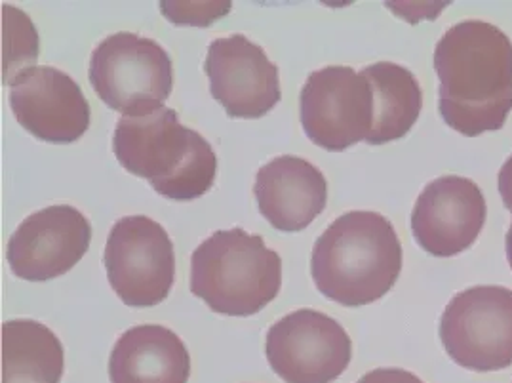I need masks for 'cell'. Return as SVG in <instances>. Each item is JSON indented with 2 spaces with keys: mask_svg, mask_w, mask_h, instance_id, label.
Listing matches in <instances>:
<instances>
[{
  "mask_svg": "<svg viewBox=\"0 0 512 383\" xmlns=\"http://www.w3.org/2000/svg\"><path fill=\"white\" fill-rule=\"evenodd\" d=\"M191 357L178 334L139 324L120 336L109 357L111 383H187Z\"/></svg>",
  "mask_w": 512,
  "mask_h": 383,
  "instance_id": "cell-15",
  "label": "cell"
},
{
  "mask_svg": "<svg viewBox=\"0 0 512 383\" xmlns=\"http://www.w3.org/2000/svg\"><path fill=\"white\" fill-rule=\"evenodd\" d=\"M40 39L31 18L12 4H2V82L12 81L25 69L35 67Z\"/></svg>",
  "mask_w": 512,
  "mask_h": 383,
  "instance_id": "cell-18",
  "label": "cell"
},
{
  "mask_svg": "<svg viewBox=\"0 0 512 383\" xmlns=\"http://www.w3.org/2000/svg\"><path fill=\"white\" fill-rule=\"evenodd\" d=\"M356 383H425L404 368H375Z\"/></svg>",
  "mask_w": 512,
  "mask_h": 383,
  "instance_id": "cell-20",
  "label": "cell"
},
{
  "mask_svg": "<svg viewBox=\"0 0 512 383\" xmlns=\"http://www.w3.org/2000/svg\"><path fill=\"white\" fill-rule=\"evenodd\" d=\"M120 166L172 201H195L216 182L217 157L208 140L162 107L145 117H122L113 134Z\"/></svg>",
  "mask_w": 512,
  "mask_h": 383,
  "instance_id": "cell-3",
  "label": "cell"
},
{
  "mask_svg": "<svg viewBox=\"0 0 512 383\" xmlns=\"http://www.w3.org/2000/svg\"><path fill=\"white\" fill-rule=\"evenodd\" d=\"M2 336V383H60L65 351L46 324L31 319L6 321Z\"/></svg>",
  "mask_w": 512,
  "mask_h": 383,
  "instance_id": "cell-16",
  "label": "cell"
},
{
  "mask_svg": "<svg viewBox=\"0 0 512 383\" xmlns=\"http://www.w3.org/2000/svg\"><path fill=\"white\" fill-rule=\"evenodd\" d=\"M440 115L463 136L501 130L512 111V41L497 25L467 20L434 48Z\"/></svg>",
  "mask_w": 512,
  "mask_h": 383,
  "instance_id": "cell-1",
  "label": "cell"
},
{
  "mask_svg": "<svg viewBox=\"0 0 512 383\" xmlns=\"http://www.w3.org/2000/svg\"><path fill=\"white\" fill-rule=\"evenodd\" d=\"M254 193L267 222L278 231L299 233L326 208L328 182L315 164L280 155L257 170Z\"/></svg>",
  "mask_w": 512,
  "mask_h": 383,
  "instance_id": "cell-14",
  "label": "cell"
},
{
  "mask_svg": "<svg viewBox=\"0 0 512 383\" xmlns=\"http://www.w3.org/2000/svg\"><path fill=\"white\" fill-rule=\"evenodd\" d=\"M10 107L42 142L71 143L90 126V103L71 75L50 65L25 69L10 84Z\"/></svg>",
  "mask_w": 512,
  "mask_h": 383,
  "instance_id": "cell-13",
  "label": "cell"
},
{
  "mask_svg": "<svg viewBox=\"0 0 512 383\" xmlns=\"http://www.w3.org/2000/svg\"><path fill=\"white\" fill-rule=\"evenodd\" d=\"M204 73L212 96L233 119L265 117L282 98L276 63L242 33L208 46Z\"/></svg>",
  "mask_w": 512,
  "mask_h": 383,
  "instance_id": "cell-11",
  "label": "cell"
},
{
  "mask_svg": "<svg viewBox=\"0 0 512 383\" xmlns=\"http://www.w3.org/2000/svg\"><path fill=\"white\" fill-rule=\"evenodd\" d=\"M282 260L263 237L221 229L200 242L191 258V292L214 313L252 317L275 300Z\"/></svg>",
  "mask_w": 512,
  "mask_h": 383,
  "instance_id": "cell-4",
  "label": "cell"
},
{
  "mask_svg": "<svg viewBox=\"0 0 512 383\" xmlns=\"http://www.w3.org/2000/svg\"><path fill=\"white\" fill-rule=\"evenodd\" d=\"M88 77L99 100L122 117H145L170 98L174 65L157 41L120 31L94 48Z\"/></svg>",
  "mask_w": 512,
  "mask_h": 383,
  "instance_id": "cell-5",
  "label": "cell"
},
{
  "mask_svg": "<svg viewBox=\"0 0 512 383\" xmlns=\"http://www.w3.org/2000/svg\"><path fill=\"white\" fill-rule=\"evenodd\" d=\"M488 216L482 189L463 176H442L425 185L412 212V233L425 252L452 258L471 248Z\"/></svg>",
  "mask_w": 512,
  "mask_h": 383,
  "instance_id": "cell-12",
  "label": "cell"
},
{
  "mask_svg": "<svg viewBox=\"0 0 512 383\" xmlns=\"http://www.w3.org/2000/svg\"><path fill=\"white\" fill-rule=\"evenodd\" d=\"M92 242L88 218L69 204L42 208L27 216L8 241V263L16 277L31 283L69 273Z\"/></svg>",
  "mask_w": 512,
  "mask_h": 383,
  "instance_id": "cell-10",
  "label": "cell"
},
{
  "mask_svg": "<svg viewBox=\"0 0 512 383\" xmlns=\"http://www.w3.org/2000/svg\"><path fill=\"white\" fill-rule=\"evenodd\" d=\"M160 12L178 25L206 27L231 12V2H160Z\"/></svg>",
  "mask_w": 512,
  "mask_h": 383,
  "instance_id": "cell-19",
  "label": "cell"
},
{
  "mask_svg": "<svg viewBox=\"0 0 512 383\" xmlns=\"http://www.w3.org/2000/svg\"><path fill=\"white\" fill-rule=\"evenodd\" d=\"M499 193L505 208L512 212V155L499 170Z\"/></svg>",
  "mask_w": 512,
  "mask_h": 383,
  "instance_id": "cell-21",
  "label": "cell"
},
{
  "mask_svg": "<svg viewBox=\"0 0 512 383\" xmlns=\"http://www.w3.org/2000/svg\"><path fill=\"white\" fill-rule=\"evenodd\" d=\"M103 262L111 288L130 307L164 302L176 277L172 239L147 216H126L111 227Z\"/></svg>",
  "mask_w": 512,
  "mask_h": 383,
  "instance_id": "cell-7",
  "label": "cell"
},
{
  "mask_svg": "<svg viewBox=\"0 0 512 383\" xmlns=\"http://www.w3.org/2000/svg\"><path fill=\"white\" fill-rule=\"evenodd\" d=\"M305 134L326 151H345L366 142L374 124L372 84L349 65L313 71L299 94Z\"/></svg>",
  "mask_w": 512,
  "mask_h": 383,
  "instance_id": "cell-8",
  "label": "cell"
},
{
  "mask_svg": "<svg viewBox=\"0 0 512 383\" xmlns=\"http://www.w3.org/2000/svg\"><path fill=\"white\" fill-rule=\"evenodd\" d=\"M265 355L284 383H332L351 364L353 340L330 315L299 309L269 328Z\"/></svg>",
  "mask_w": 512,
  "mask_h": 383,
  "instance_id": "cell-9",
  "label": "cell"
},
{
  "mask_svg": "<svg viewBox=\"0 0 512 383\" xmlns=\"http://www.w3.org/2000/svg\"><path fill=\"white\" fill-rule=\"evenodd\" d=\"M507 260H509V265H511L512 269V222L511 227H509V233H507Z\"/></svg>",
  "mask_w": 512,
  "mask_h": 383,
  "instance_id": "cell-22",
  "label": "cell"
},
{
  "mask_svg": "<svg viewBox=\"0 0 512 383\" xmlns=\"http://www.w3.org/2000/svg\"><path fill=\"white\" fill-rule=\"evenodd\" d=\"M440 340L453 363L473 372L505 370L512 364V290L473 286L446 305Z\"/></svg>",
  "mask_w": 512,
  "mask_h": 383,
  "instance_id": "cell-6",
  "label": "cell"
},
{
  "mask_svg": "<svg viewBox=\"0 0 512 383\" xmlns=\"http://www.w3.org/2000/svg\"><path fill=\"white\" fill-rule=\"evenodd\" d=\"M374 92V124L366 142H396L414 126L423 107V92L414 73L393 61H377L362 69Z\"/></svg>",
  "mask_w": 512,
  "mask_h": 383,
  "instance_id": "cell-17",
  "label": "cell"
},
{
  "mask_svg": "<svg viewBox=\"0 0 512 383\" xmlns=\"http://www.w3.org/2000/svg\"><path fill=\"white\" fill-rule=\"evenodd\" d=\"M402 271V246L393 223L368 210L339 216L315 242L311 275L328 300L362 307L391 292Z\"/></svg>",
  "mask_w": 512,
  "mask_h": 383,
  "instance_id": "cell-2",
  "label": "cell"
}]
</instances>
